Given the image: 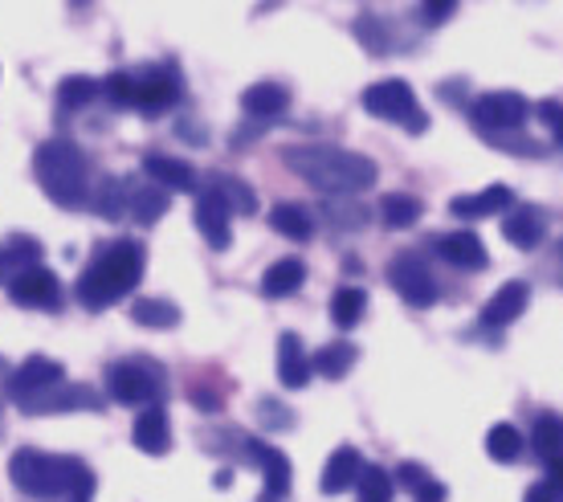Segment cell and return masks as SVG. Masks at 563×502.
I'll use <instances>...</instances> for the list:
<instances>
[{"label": "cell", "instance_id": "1", "mask_svg": "<svg viewBox=\"0 0 563 502\" xmlns=\"http://www.w3.org/2000/svg\"><path fill=\"white\" fill-rule=\"evenodd\" d=\"M286 167L298 181H307L314 193L327 196H355L376 188L380 167L360 152H343V148H327V143H307V148H286L282 152Z\"/></svg>", "mask_w": 563, "mask_h": 502}, {"label": "cell", "instance_id": "2", "mask_svg": "<svg viewBox=\"0 0 563 502\" xmlns=\"http://www.w3.org/2000/svg\"><path fill=\"white\" fill-rule=\"evenodd\" d=\"M143 253L140 241H114L111 250H102L95 262L86 265V274L78 279V303L86 310H107L114 307L123 294H131L143 279Z\"/></svg>", "mask_w": 563, "mask_h": 502}, {"label": "cell", "instance_id": "3", "mask_svg": "<svg viewBox=\"0 0 563 502\" xmlns=\"http://www.w3.org/2000/svg\"><path fill=\"white\" fill-rule=\"evenodd\" d=\"M9 478L29 499H57V494H90L95 474L78 458H54L42 449H16L9 461Z\"/></svg>", "mask_w": 563, "mask_h": 502}, {"label": "cell", "instance_id": "4", "mask_svg": "<svg viewBox=\"0 0 563 502\" xmlns=\"http://www.w3.org/2000/svg\"><path fill=\"white\" fill-rule=\"evenodd\" d=\"M33 172L45 196L62 205V209H78L86 205V188H90V167L86 155L78 152V143L70 140H45L33 155Z\"/></svg>", "mask_w": 563, "mask_h": 502}, {"label": "cell", "instance_id": "5", "mask_svg": "<svg viewBox=\"0 0 563 502\" xmlns=\"http://www.w3.org/2000/svg\"><path fill=\"white\" fill-rule=\"evenodd\" d=\"M364 111L384 119V123H400L412 135H421L429 127V114L421 111V102H417V95H412V86L405 78H384V83L367 86Z\"/></svg>", "mask_w": 563, "mask_h": 502}, {"label": "cell", "instance_id": "6", "mask_svg": "<svg viewBox=\"0 0 563 502\" xmlns=\"http://www.w3.org/2000/svg\"><path fill=\"white\" fill-rule=\"evenodd\" d=\"M531 114V102L515 90H490L470 107V119L478 131H519Z\"/></svg>", "mask_w": 563, "mask_h": 502}, {"label": "cell", "instance_id": "7", "mask_svg": "<svg viewBox=\"0 0 563 502\" xmlns=\"http://www.w3.org/2000/svg\"><path fill=\"white\" fill-rule=\"evenodd\" d=\"M388 282L409 307H433L437 303V279L417 253H396L388 262Z\"/></svg>", "mask_w": 563, "mask_h": 502}, {"label": "cell", "instance_id": "8", "mask_svg": "<svg viewBox=\"0 0 563 502\" xmlns=\"http://www.w3.org/2000/svg\"><path fill=\"white\" fill-rule=\"evenodd\" d=\"M66 380V372H62V363L49 360V356H29L21 368H16L13 384H9V392H13V401L21 408H29L37 396H45L49 389H57Z\"/></svg>", "mask_w": 563, "mask_h": 502}, {"label": "cell", "instance_id": "9", "mask_svg": "<svg viewBox=\"0 0 563 502\" xmlns=\"http://www.w3.org/2000/svg\"><path fill=\"white\" fill-rule=\"evenodd\" d=\"M9 298L25 310H54L62 303V286L49 270L42 265H29V270H16L13 282H9Z\"/></svg>", "mask_w": 563, "mask_h": 502}, {"label": "cell", "instance_id": "10", "mask_svg": "<svg viewBox=\"0 0 563 502\" xmlns=\"http://www.w3.org/2000/svg\"><path fill=\"white\" fill-rule=\"evenodd\" d=\"M111 396L119 405H152L155 392H159V380L152 376V368H143V363H114L111 368Z\"/></svg>", "mask_w": 563, "mask_h": 502}, {"label": "cell", "instance_id": "11", "mask_svg": "<svg viewBox=\"0 0 563 502\" xmlns=\"http://www.w3.org/2000/svg\"><path fill=\"white\" fill-rule=\"evenodd\" d=\"M229 217H233V212H229V205L221 200L217 188H205V193L197 196V229L212 250H229V241H233V225H229Z\"/></svg>", "mask_w": 563, "mask_h": 502}, {"label": "cell", "instance_id": "12", "mask_svg": "<svg viewBox=\"0 0 563 502\" xmlns=\"http://www.w3.org/2000/svg\"><path fill=\"white\" fill-rule=\"evenodd\" d=\"M131 441L135 449H143L147 458H164L172 449V429H168V413L159 405H147L131 425Z\"/></svg>", "mask_w": 563, "mask_h": 502}, {"label": "cell", "instance_id": "13", "mask_svg": "<svg viewBox=\"0 0 563 502\" xmlns=\"http://www.w3.org/2000/svg\"><path fill=\"white\" fill-rule=\"evenodd\" d=\"M527 303H531V286L522 279L507 282V286H498V294H494L490 303L482 307V327H510V323L519 319L522 310H527Z\"/></svg>", "mask_w": 563, "mask_h": 502}, {"label": "cell", "instance_id": "14", "mask_svg": "<svg viewBox=\"0 0 563 502\" xmlns=\"http://www.w3.org/2000/svg\"><path fill=\"white\" fill-rule=\"evenodd\" d=\"M437 253L445 258L450 265H457V270H486V262H490V253H486V245H482L478 233H470V229H457V233H445V238H437Z\"/></svg>", "mask_w": 563, "mask_h": 502}, {"label": "cell", "instance_id": "15", "mask_svg": "<svg viewBox=\"0 0 563 502\" xmlns=\"http://www.w3.org/2000/svg\"><path fill=\"white\" fill-rule=\"evenodd\" d=\"M360 474H364V458H360V449L339 446L335 454L327 458L319 490H323V494H343V490H352L355 482H360Z\"/></svg>", "mask_w": 563, "mask_h": 502}, {"label": "cell", "instance_id": "16", "mask_svg": "<svg viewBox=\"0 0 563 502\" xmlns=\"http://www.w3.org/2000/svg\"><path fill=\"white\" fill-rule=\"evenodd\" d=\"M510 200H515V196H510L507 184H490V188H482V193H474V196H453L450 212L453 217H465V221H478V217L507 212Z\"/></svg>", "mask_w": 563, "mask_h": 502}, {"label": "cell", "instance_id": "17", "mask_svg": "<svg viewBox=\"0 0 563 502\" xmlns=\"http://www.w3.org/2000/svg\"><path fill=\"white\" fill-rule=\"evenodd\" d=\"M143 172L152 176V184H159V188H172V193H192V184H197V172H192V164H184V160H176V155L152 152L147 160H143Z\"/></svg>", "mask_w": 563, "mask_h": 502}, {"label": "cell", "instance_id": "18", "mask_svg": "<svg viewBox=\"0 0 563 502\" xmlns=\"http://www.w3.org/2000/svg\"><path fill=\"white\" fill-rule=\"evenodd\" d=\"M176 98H180V83H176L168 70H152L140 78L135 107L147 114H159V111H168V107H176Z\"/></svg>", "mask_w": 563, "mask_h": 502}, {"label": "cell", "instance_id": "19", "mask_svg": "<svg viewBox=\"0 0 563 502\" xmlns=\"http://www.w3.org/2000/svg\"><path fill=\"white\" fill-rule=\"evenodd\" d=\"M74 408H99V396L86 389V384H57V389H49L45 396H37L33 405L25 408V413H74Z\"/></svg>", "mask_w": 563, "mask_h": 502}, {"label": "cell", "instance_id": "20", "mask_svg": "<svg viewBox=\"0 0 563 502\" xmlns=\"http://www.w3.org/2000/svg\"><path fill=\"white\" fill-rule=\"evenodd\" d=\"M278 380L286 389H307L310 380V360L302 351V339L295 331H286L278 339Z\"/></svg>", "mask_w": 563, "mask_h": 502}, {"label": "cell", "instance_id": "21", "mask_svg": "<svg viewBox=\"0 0 563 502\" xmlns=\"http://www.w3.org/2000/svg\"><path fill=\"white\" fill-rule=\"evenodd\" d=\"M290 107V90H282L278 83H254L241 95V111L254 119H278Z\"/></svg>", "mask_w": 563, "mask_h": 502}, {"label": "cell", "instance_id": "22", "mask_svg": "<svg viewBox=\"0 0 563 502\" xmlns=\"http://www.w3.org/2000/svg\"><path fill=\"white\" fill-rule=\"evenodd\" d=\"M302 282H307V265L298 258H282L262 274V294L266 298H290V294L302 291Z\"/></svg>", "mask_w": 563, "mask_h": 502}, {"label": "cell", "instance_id": "23", "mask_svg": "<svg viewBox=\"0 0 563 502\" xmlns=\"http://www.w3.org/2000/svg\"><path fill=\"white\" fill-rule=\"evenodd\" d=\"M503 238L510 245H519V250H536L539 241H543V217H539V209H531V205L510 209L507 221H503Z\"/></svg>", "mask_w": 563, "mask_h": 502}, {"label": "cell", "instance_id": "24", "mask_svg": "<svg viewBox=\"0 0 563 502\" xmlns=\"http://www.w3.org/2000/svg\"><path fill=\"white\" fill-rule=\"evenodd\" d=\"M254 461L262 466V478H266V494L269 499H282L286 490H290V461H286V454L274 446H266V441H254Z\"/></svg>", "mask_w": 563, "mask_h": 502}, {"label": "cell", "instance_id": "25", "mask_svg": "<svg viewBox=\"0 0 563 502\" xmlns=\"http://www.w3.org/2000/svg\"><path fill=\"white\" fill-rule=\"evenodd\" d=\"M269 225H274V233L290 241H310L314 238V221H310V212L302 205H290V200H282L269 209Z\"/></svg>", "mask_w": 563, "mask_h": 502}, {"label": "cell", "instance_id": "26", "mask_svg": "<svg viewBox=\"0 0 563 502\" xmlns=\"http://www.w3.org/2000/svg\"><path fill=\"white\" fill-rule=\"evenodd\" d=\"M131 319L140 327H152V331H172L180 323V307L168 303V298H135L131 303Z\"/></svg>", "mask_w": 563, "mask_h": 502}, {"label": "cell", "instance_id": "27", "mask_svg": "<svg viewBox=\"0 0 563 502\" xmlns=\"http://www.w3.org/2000/svg\"><path fill=\"white\" fill-rule=\"evenodd\" d=\"M128 209L140 225H155L168 212V188L147 184V188H128Z\"/></svg>", "mask_w": 563, "mask_h": 502}, {"label": "cell", "instance_id": "28", "mask_svg": "<svg viewBox=\"0 0 563 502\" xmlns=\"http://www.w3.org/2000/svg\"><path fill=\"white\" fill-rule=\"evenodd\" d=\"M393 482H400L405 490H412V499L417 502H445V487H441L424 466H417V461H405V466L396 470Z\"/></svg>", "mask_w": 563, "mask_h": 502}, {"label": "cell", "instance_id": "29", "mask_svg": "<svg viewBox=\"0 0 563 502\" xmlns=\"http://www.w3.org/2000/svg\"><path fill=\"white\" fill-rule=\"evenodd\" d=\"M352 363H355V348L339 339V343H327V348L310 360V372H319V376H327V380H343L352 372Z\"/></svg>", "mask_w": 563, "mask_h": 502}, {"label": "cell", "instance_id": "30", "mask_svg": "<svg viewBox=\"0 0 563 502\" xmlns=\"http://www.w3.org/2000/svg\"><path fill=\"white\" fill-rule=\"evenodd\" d=\"M380 217L388 229H409V225L421 221V200L409 193H388L380 200Z\"/></svg>", "mask_w": 563, "mask_h": 502}, {"label": "cell", "instance_id": "31", "mask_svg": "<svg viewBox=\"0 0 563 502\" xmlns=\"http://www.w3.org/2000/svg\"><path fill=\"white\" fill-rule=\"evenodd\" d=\"M367 310V294L360 291V286H339L335 298H331V319H335V327H355V323L364 319Z\"/></svg>", "mask_w": 563, "mask_h": 502}, {"label": "cell", "instance_id": "32", "mask_svg": "<svg viewBox=\"0 0 563 502\" xmlns=\"http://www.w3.org/2000/svg\"><path fill=\"white\" fill-rule=\"evenodd\" d=\"M486 454H490L494 461H519L522 454V433L515 429V425H507V421H498V425H490V433H486Z\"/></svg>", "mask_w": 563, "mask_h": 502}, {"label": "cell", "instance_id": "33", "mask_svg": "<svg viewBox=\"0 0 563 502\" xmlns=\"http://www.w3.org/2000/svg\"><path fill=\"white\" fill-rule=\"evenodd\" d=\"M99 95H102V86L95 83V78H86V74L62 78V86H57V102H62L66 111H82V107H90Z\"/></svg>", "mask_w": 563, "mask_h": 502}, {"label": "cell", "instance_id": "34", "mask_svg": "<svg viewBox=\"0 0 563 502\" xmlns=\"http://www.w3.org/2000/svg\"><path fill=\"white\" fill-rule=\"evenodd\" d=\"M531 446L543 461H555L563 458V417L548 413V417H539L536 433H531Z\"/></svg>", "mask_w": 563, "mask_h": 502}, {"label": "cell", "instance_id": "35", "mask_svg": "<svg viewBox=\"0 0 563 502\" xmlns=\"http://www.w3.org/2000/svg\"><path fill=\"white\" fill-rule=\"evenodd\" d=\"M355 487H360V502H393V478L384 466H364Z\"/></svg>", "mask_w": 563, "mask_h": 502}, {"label": "cell", "instance_id": "36", "mask_svg": "<svg viewBox=\"0 0 563 502\" xmlns=\"http://www.w3.org/2000/svg\"><path fill=\"white\" fill-rule=\"evenodd\" d=\"M102 95L111 98L114 107H123V111H128V107H135V95H140V78H135V74H111V78H107V83H102Z\"/></svg>", "mask_w": 563, "mask_h": 502}, {"label": "cell", "instance_id": "37", "mask_svg": "<svg viewBox=\"0 0 563 502\" xmlns=\"http://www.w3.org/2000/svg\"><path fill=\"white\" fill-rule=\"evenodd\" d=\"M217 193L229 205V212H254L257 209V196L250 193L245 181H217Z\"/></svg>", "mask_w": 563, "mask_h": 502}, {"label": "cell", "instance_id": "38", "mask_svg": "<svg viewBox=\"0 0 563 502\" xmlns=\"http://www.w3.org/2000/svg\"><path fill=\"white\" fill-rule=\"evenodd\" d=\"M123 200H128V188L119 181H102V188H99V200H95V209L102 212V217H119L123 212Z\"/></svg>", "mask_w": 563, "mask_h": 502}, {"label": "cell", "instance_id": "39", "mask_svg": "<svg viewBox=\"0 0 563 502\" xmlns=\"http://www.w3.org/2000/svg\"><path fill=\"white\" fill-rule=\"evenodd\" d=\"M539 119L548 123L551 140L563 148V102H555V98H548V102H539Z\"/></svg>", "mask_w": 563, "mask_h": 502}, {"label": "cell", "instance_id": "40", "mask_svg": "<svg viewBox=\"0 0 563 502\" xmlns=\"http://www.w3.org/2000/svg\"><path fill=\"white\" fill-rule=\"evenodd\" d=\"M457 13V0H421V17L429 25H445Z\"/></svg>", "mask_w": 563, "mask_h": 502}, {"label": "cell", "instance_id": "41", "mask_svg": "<svg viewBox=\"0 0 563 502\" xmlns=\"http://www.w3.org/2000/svg\"><path fill=\"white\" fill-rule=\"evenodd\" d=\"M555 494H560V490H555L548 478H543V482H536V487L527 490V499H522V502H555Z\"/></svg>", "mask_w": 563, "mask_h": 502}, {"label": "cell", "instance_id": "42", "mask_svg": "<svg viewBox=\"0 0 563 502\" xmlns=\"http://www.w3.org/2000/svg\"><path fill=\"white\" fill-rule=\"evenodd\" d=\"M548 482H551L555 490H563V458L548 461Z\"/></svg>", "mask_w": 563, "mask_h": 502}, {"label": "cell", "instance_id": "43", "mask_svg": "<svg viewBox=\"0 0 563 502\" xmlns=\"http://www.w3.org/2000/svg\"><path fill=\"white\" fill-rule=\"evenodd\" d=\"M13 265H9V253H4V245H0V282H4V274H9Z\"/></svg>", "mask_w": 563, "mask_h": 502}, {"label": "cell", "instance_id": "44", "mask_svg": "<svg viewBox=\"0 0 563 502\" xmlns=\"http://www.w3.org/2000/svg\"><path fill=\"white\" fill-rule=\"evenodd\" d=\"M70 502H90V494H70Z\"/></svg>", "mask_w": 563, "mask_h": 502}, {"label": "cell", "instance_id": "45", "mask_svg": "<svg viewBox=\"0 0 563 502\" xmlns=\"http://www.w3.org/2000/svg\"><path fill=\"white\" fill-rule=\"evenodd\" d=\"M78 4H86V0H78Z\"/></svg>", "mask_w": 563, "mask_h": 502}]
</instances>
